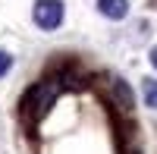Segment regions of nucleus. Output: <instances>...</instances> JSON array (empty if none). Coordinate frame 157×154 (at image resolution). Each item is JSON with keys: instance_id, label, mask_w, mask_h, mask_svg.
I'll list each match as a JSON object with an SVG mask.
<instances>
[{"instance_id": "obj_3", "label": "nucleus", "mask_w": 157, "mask_h": 154, "mask_svg": "<svg viewBox=\"0 0 157 154\" xmlns=\"http://www.w3.org/2000/svg\"><path fill=\"white\" fill-rule=\"evenodd\" d=\"M10 63H13V60H10V57L3 54V50H0V75H3V72L10 69Z\"/></svg>"}, {"instance_id": "obj_2", "label": "nucleus", "mask_w": 157, "mask_h": 154, "mask_svg": "<svg viewBox=\"0 0 157 154\" xmlns=\"http://www.w3.org/2000/svg\"><path fill=\"white\" fill-rule=\"evenodd\" d=\"M98 10L104 13V16H110V19H123L129 3L126 0H98Z\"/></svg>"}, {"instance_id": "obj_1", "label": "nucleus", "mask_w": 157, "mask_h": 154, "mask_svg": "<svg viewBox=\"0 0 157 154\" xmlns=\"http://www.w3.org/2000/svg\"><path fill=\"white\" fill-rule=\"evenodd\" d=\"M35 22L41 29H57L63 22V3L60 0H38L35 3Z\"/></svg>"}, {"instance_id": "obj_4", "label": "nucleus", "mask_w": 157, "mask_h": 154, "mask_svg": "<svg viewBox=\"0 0 157 154\" xmlns=\"http://www.w3.org/2000/svg\"><path fill=\"white\" fill-rule=\"evenodd\" d=\"M154 66H157V50H154Z\"/></svg>"}]
</instances>
